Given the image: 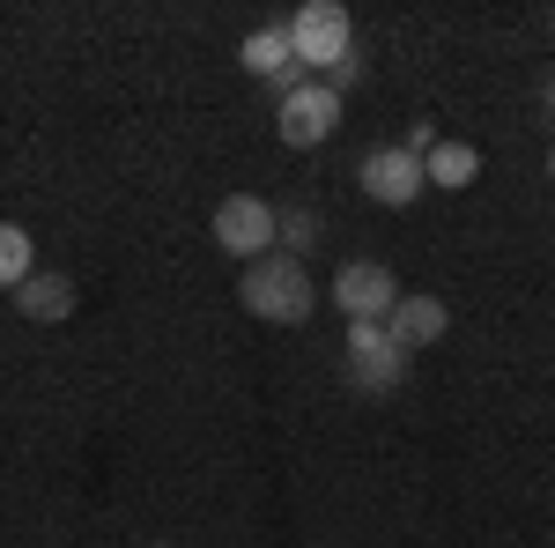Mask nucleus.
<instances>
[{
	"mask_svg": "<svg viewBox=\"0 0 555 548\" xmlns=\"http://www.w3.org/2000/svg\"><path fill=\"white\" fill-rule=\"evenodd\" d=\"M319 282L304 275V259H289V253H267V259H253L245 275H237V304L253 311V319H267V327H304L311 311H319Z\"/></svg>",
	"mask_w": 555,
	"mask_h": 548,
	"instance_id": "f257e3e1",
	"label": "nucleus"
},
{
	"mask_svg": "<svg viewBox=\"0 0 555 548\" xmlns=\"http://www.w3.org/2000/svg\"><path fill=\"white\" fill-rule=\"evenodd\" d=\"M282 38H289V60L297 67H334V60H348L356 52V23H348V8L341 0H304L297 15L282 23Z\"/></svg>",
	"mask_w": 555,
	"mask_h": 548,
	"instance_id": "f03ea898",
	"label": "nucleus"
},
{
	"mask_svg": "<svg viewBox=\"0 0 555 548\" xmlns=\"http://www.w3.org/2000/svg\"><path fill=\"white\" fill-rule=\"evenodd\" d=\"M334 304H341V319L348 327H385V319H392V304H400V275H392V267H385V259H348L341 275H334Z\"/></svg>",
	"mask_w": 555,
	"mask_h": 548,
	"instance_id": "7ed1b4c3",
	"label": "nucleus"
},
{
	"mask_svg": "<svg viewBox=\"0 0 555 548\" xmlns=\"http://www.w3.org/2000/svg\"><path fill=\"white\" fill-rule=\"evenodd\" d=\"M341 379L356 385V393L385 400V393H400V379H408V356L392 348V334H385V327H348V341H341Z\"/></svg>",
	"mask_w": 555,
	"mask_h": 548,
	"instance_id": "20e7f679",
	"label": "nucleus"
},
{
	"mask_svg": "<svg viewBox=\"0 0 555 548\" xmlns=\"http://www.w3.org/2000/svg\"><path fill=\"white\" fill-rule=\"evenodd\" d=\"M274 133H282L289 149H319V141H334V133H341V97H334L326 82L282 89V104H274Z\"/></svg>",
	"mask_w": 555,
	"mask_h": 548,
	"instance_id": "39448f33",
	"label": "nucleus"
},
{
	"mask_svg": "<svg viewBox=\"0 0 555 548\" xmlns=\"http://www.w3.org/2000/svg\"><path fill=\"white\" fill-rule=\"evenodd\" d=\"M208 238H215V253H230V259H267L274 253V208L259 201V193H230L222 208H215L208 222Z\"/></svg>",
	"mask_w": 555,
	"mask_h": 548,
	"instance_id": "423d86ee",
	"label": "nucleus"
},
{
	"mask_svg": "<svg viewBox=\"0 0 555 548\" xmlns=\"http://www.w3.org/2000/svg\"><path fill=\"white\" fill-rule=\"evenodd\" d=\"M356 186H363V201H378V208H415V193H423V156H408L400 141L392 149H371L363 164H356Z\"/></svg>",
	"mask_w": 555,
	"mask_h": 548,
	"instance_id": "0eeeda50",
	"label": "nucleus"
},
{
	"mask_svg": "<svg viewBox=\"0 0 555 548\" xmlns=\"http://www.w3.org/2000/svg\"><path fill=\"white\" fill-rule=\"evenodd\" d=\"M385 334H392V348H400V356H415V348H429V341L452 334V304H444V296H429V290H408L400 304H392Z\"/></svg>",
	"mask_w": 555,
	"mask_h": 548,
	"instance_id": "6e6552de",
	"label": "nucleus"
},
{
	"mask_svg": "<svg viewBox=\"0 0 555 548\" xmlns=\"http://www.w3.org/2000/svg\"><path fill=\"white\" fill-rule=\"evenodd\" d=\"M237 67H245L253 82L297 89V60H289V38H282V23H267V30H253V38L237 44Z\"/></svg>",
	"mask_w": 555,
	"mask_h": 548,
	"instance_id": "1a4fd4ad",
	"label": "nucleus"
},
{
	"mask_svg": "<svg viewBox=\"0 0 555 548\" xmlns=\"http://www.w3.org/2000/svg\"><path fill=\"white\" fill-rule=\"evenodd\" d=\"M15 296V311L30 319V327H60V319H75V282L67 275H30L23 290H8Z\"/></svg>",
	"mask_w": 555,
	"mask_h": 548,
	"instance_id": "9d476101",
	"label": "nucleus"
},
{
	"mask_svg": "<svg viewBox=\"0 0 555 548\" xmlns=\"http://www.w3.org/2000/svg\"><path fill=\"white\" fill-rule=\"evenodd\" d=\"M423 178L444 186V193H467L474 178H481V149H474V141H437L423 156Z\"/></svg>",
	"mask_w": 555,
	"mask_h": 548,
	"instance_id": "9b49d317",
	"label": "nucleus"
},
{
	"mask_svg": "<svg viewBox=\"0 0 555 548\" xmlns=\"http://www.w3.org/2000/svg\"><path fill=\"white\" fill-rule=\"evenodd\" d=\"M38 275V245H30V230L23 222H0V290H23Z\"/></svg>",
	"mask_w": 555,
	"mask_h": 548,
	"instance_id": "f8f14e48",
	"label": "nucleus"
},
{
	"mask_svg": "<svg viewBox=\"0 0 555 548\" xmlns=\"http://www.w3.org/2000/svg\"><path fill=\"white\" fill-rule=\"evenodd\" d=\"M437 141H444V133L429 127V119H415V127H408V141H400V149H408V156H429V149H437Z\"/></svg>",
	"mask_w": 555,
	"mask_h": 548,
	"instance_id": "ddd939ff",
	"label": "nucleus"
},
{
	"mask_svg": "<svg viewBox=\"0 0 555 548\" xmlns=\"http://www.w3.org/2000/svg\"><path fill=\"white\" fill-rule=\"evenodd\" d=\"M548 112H555V82H548Z\"/></svg>",
	"mask_w": 555,
	"mask_h": 548,
	"instance_id": "4468645a",
	"label": "nucleus"
},
{
	"mask_svg": "<svg viewBox=\"0 0 555 548\" xmlns=\"http://www.w3.org/2000/svg\"><path fill=\"white\" fill-rule=\"evenodd\" d=\"M149 548H171V541H149Z\"/></svg>",
	"mask_w": 555,
	"mask_h": 548,
	"instance_id": "2eb2a0df",
	"label": "nucleus"
},
{
	"mask_svg": "<svg viewBox=\"0 0 555 548\" xmlns=\"http://www.w3.org/2000/svg\"><path fill=\"white\" fill-rule=\"evenodd\" d=\"M548 170H555V149H548Z\"/></svg>",
	"mask_w": 555,
	"mask_h": 548,
	"instance_id": "dca6fc26",
	"label": "nucleus"
}]
</instances>
